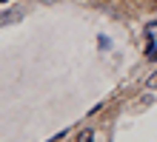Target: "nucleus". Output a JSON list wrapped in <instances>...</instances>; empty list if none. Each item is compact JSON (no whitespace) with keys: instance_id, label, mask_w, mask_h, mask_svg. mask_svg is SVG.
<instances>
[{"instance_id":"1","label":"nucleus","mask_w":157,"mask_h":142,"mask_svg":"<svg viewBox=\"0 0 157 142\" xmlns=\"http://www.w3.org/2000/svg\"><path fill=\"white\" fill-rule=\"evenodd\" d=\"M91 139H94V131H91V128H89V131H83V134L77 137V142H91Z\"/></svg>"},{"instance_id":"2","label":"nucleus","mask_w":157,"mask_h":142,"mask_svg":"<svg viewBox=\"0 0 157 142\" xmlns=\"http://www.w3.org/2000/svg\"><path fill=\"white\" fill-rule=\"evenodd\" d=\"M146 88H151V91H157V71L151 74L149 80H146Z\"/></svg>"},{"instance_id":"3","label":"nucleus","mask_w":157,"mask_h":142,"mask_svg":"<svg viewBox=\"0 0 157 142\" xmlns=\"http://www.w3.org/2000/svg\"><path fill=\"white\" fill-rule=\"evenodd\" d=\"M146 57H149V60H157V46H154V43H149V49H146Z\"/></svg>"},{"instance_id":"4","label":"nucleus","mask_w":157,"mask_h":142,"mask_svg":"<svg viewBox=\"0 0 157 142\" xmlns=\"http://www.w3.org/2000/svg\"><path fill=\"white\" fill-rule=\"evenodd\" d=\"M154 31H157V20H154V23H149V34H154Z\"/></svg>"}]
</instances>
